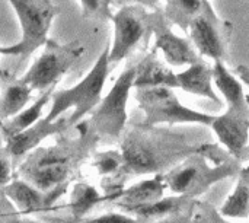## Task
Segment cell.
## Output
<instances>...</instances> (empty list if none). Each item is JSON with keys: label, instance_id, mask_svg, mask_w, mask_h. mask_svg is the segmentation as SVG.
I'll return each mask as SVG.
<instances>
[{"label": "cell", "instance_id": "6da1fadb", "mask_svg": "<svg viewBox=\"0 0 249 223\" xmlns=\"http://www.w3.org/2000/svg\"><path fill=\"white\" fill-rule=\"evenodd\" d=\"M207 145L191 146L182 136L142 124L128 131L121 142L123 168L118 175L166 174L174 164L200 153Z\"/></svg>", "mask_w": 249, "mask_h": 223}, {"label": "cell", "instance_id": "7a4b0ae2", "mask_svg": "<svg viewBox=\"0 0 249 223\" xmlns=\"http://www.w3.org/2000/svg\"><path fill=\"white\" fill-rule=\"evenodd\" d=\"M93 137L98 136L93 133L89 137L80 136L77 140H61L55 146L32 150L19 167L20 180L55 202L66 193L79 164L86 156L92 142L96 140Z\"/></svg>", "mask_w": 249, "mask_h": 223}, {"label": "cell", "instance_id": "3957f363", "mask_svg": "<svg viewBox=\"0 0 249 223\" xmlns=\"http://www.w3.org/2000/svg\"><path fill=\"white\" fill-rule=\"evenodd\" d=\"M239 161L225 156L219 148L207 146L194 153L165 174V184L175 196L196 199L204 194L213 184L239 174Z\"/></svg>", "mask_w": 249, "mask_h": 223}, {"label": "cell", "instance_id": "277c9868", "mask_svg": "<svg viewBox=\"0 0 249 223\" xmlns=\"http://www.w3.org/2000/svg\"><path fill=\"white\" fill-rule=\"evenodd\" d=\"M109 48H105L90 72L73 88L54 91L51 96V108L45 117L48 121H57L61 115L73 108V114L67 118V127L77 126L90 111H93L102 99V91L109 73L108 61Z\"/></svg>", "mask_w": 249, "mask_h": 223}, {"label": "cell", "instance_id": "5b68a950", "mask_svg": "<svg viewBox=\"0 0 249 223\" xmlns=\"http://www.w3.org/2000/svg\"><path fill=\"white\" fill-rule=\"evenodd\" d=\"M136 99L144 112V126L156 127L159 124H201L212 126L216 115L201 112L184 105L172 88H139Z\"/></svg>", "mask_w": 249, "mask_h": 223}, {"label": "cell", "instance_id": "8992f818", "mask_svg": "<svg viewBox=\"0 0 249 223\" xmlns=\"http://www.w3.org/2000/svg\"><path fill=\"white\" fill-rule=\"evenodd\" d=\"M13 6L20 29L22 38L18 44L10 47H0V54L16 56L26 61L29 56L39 47L48 42V31L58 9L50 0H9Z\"/></svg>", "mask_w": 249, "mask_h": 223}, {"label": "cell", "instance_id": "52a82bcc", "mask_svg": "<svg viewBox=\"0 0 249 223\" xmlns=\"http://www.w3.org/2000/svg\"><path fill=\"white\" fill-rule=\"evenodd\" d=\"M136 66H128L115 80L111 91L93 110L90 127L98 137L120 139L127 126V102L134 88Z\"/></svg>", "mask_w": 249, "mask_h": 223}, {"label": "cell", "instance_id": "ba28073f", "mask_svg": "<svg viewBox=\"0 0 249 223\" xmlns=\"http://www.w3.org/2000/svg\"><path fill=\"white\" fill-rule=\"evenodd\" d=\"M83 51V47L77 44L60 45L48 41L44 53L20 77V80L32 91H39L44 93L50 88H55L57 82L76 63Z\"/></svg>", "mask_w": 249, "mask_h": 223}, {"label": "cell", "instance_id": "9c48e42d", "mask_svg": "<svg viewBox=\"0 0 249 223\" xmlns=\"http://www.w3.org/2000/svg\"><path fill=\"white\" fill-rule=\"evenodd\" d=\"M144 34V22L134 7H123L114 16V41L109 47V66L124 60L140 42Z\"/></svg>", "mask_w": 249, "mask_h": 223}, {"label": "cell", "instance_id": "30bf717a", "mask_svg": "<svg viewBox=\"0 0 249 223\" xmlns=\"http://www.w3.org/2000/svg\"><path fill=\"white\" fill-rule=\"evenodd\" d=\"M210 127L219 142L226 148L228 155L241 161L248 146L249 115L228 110L225 114L216 115Z\"/></svg>", "mask_w": 249, "mask_h": 223}, {"label": "cell", "instance_id": "8fae6325", "mask_svg": "<svg viewBox=\"0 0 249 223\" xmlns=\"http://www.w3.org/2000/svg\"><path fill=\"white\" fill-rule=\"evenodd\" d=\"M67 129V120L60 118L57 121H48L47 118H42L18 134L6 136L4 149L10 158H20L38 149L47 137L58 136Z\"/></svg>", "mask_w": 249, "mask_h": 223}, {"label": "cell", "instance_id": "7c38bea8", "mask_svg": "<svg viewBox=\"0 0 249 223\" xmlns=\"http://www.w3.org/2000/svg\"><path fill=\"white\" fill-rule=\"evenodd\" d=\"M3 197L23 216L50 210L55 203L50 196L41 193L20 178L12 180L0 190Z\"/></svg>", "mask_w": 249, "mask_h": 223}, {"label": "cell", "instance_id": "4fadbf2b", "mask_svg": "<svg viewBox=\"0 0 249 223\" xmlns=\"http://www.w3.org/2000/svg\"><path fill=\"white\" fill-rule=\"evenodd\" d=\"M190 37L194 44V48L206 57L213 58L214 61H223L225 57V44L222 41L220 32L216 28L214 22L206 15H198L190 23Z\"/></svg>", "mask_w": 249, "mask_h": 223}, {"label": "cell", "instance_id": "5bb4252c", "mask_svg": "<svg viewBox=\"0 0 249 223\" xmlns=\"http://www.w3.org/2000/svg\"><path fill=\"white\" fill-rule=\"evenodd\" d=\"M196 200L185 197V196H169L162 197L158 202L147 203V204H137V206H118L123 213L133 216L142 222L144 221H159L163 218H169L174 215H181L185 207H193Z\"/></svg>", "mask_w": 249, "mask_h": 223}, {"label": "cell", "instance_id": "9a60e30c", "mask_svg": "<svg viewBox=\"0 0 249 223\" xmlns=\"http://www.w3.org/2000/svg\"><path fill=\"white\" fill-rule=\"evenodd\" d=\"M1 95H0V124L16 117L31 101L32 89L20 79H15L9 72L0 70Z\"/></svg>", "mask_w": 249, "mask_h": 223}, {"label": "cell", "instance_id": "2e32d148", "mask_svg": "<svg viewBox=\"0 0 249 223\" xmlns=\"http://www.w3.org/2000/svg\"><path fill=\"white\" fill-rule=\"evenodd\" d=\"M155 47L163 54L166 63L174 67L191 66L200 60L194 45L171 29H160L156 32Z\"/></svg>", "mask_w": 249, "mask_h": 223}, {"label": "cell", "instance_id": "e0dca14e", "mask_svg": "<svg viewBox=\"0 0 249 223\" xmlns=\"http://www.w3.org/2000/svg\"><path fill=\"white\" fill-rule=\"evenodd\" d=\"M177 82L179 89L220 104V98L213 88V67L203 60H198L185 70L177 73Z\"/></svg>", "mask_w": 249, "mask_h": 223}, {"label": "cell", "instance_id": "ac0fdd59", "mask_svg": "<svg viewBox=\"0 0 249 223\" xmlns=\"http://www.w3.org/2000/svg\"><path fill=\"white\" fill-rule=\"evenodd\" d=\"M213 82L228 102V110L249 115V102L241 82L226 69L223 61H214Z\"/></svg>", "mask_w": 249, "mask_h": 223}, {"label": "cell", "instance_id": "d6986e66", "mask_svg": "<svg viewBox=\"0 0 249 223\" xmlns=\"http://www.w3.org/2000/svg\"><path fill=\"white\" fill-rule=\"evenodd\" d=\"M156 86L178 89L177 73H174L169 67L162 64L153 54H150L136 66L134 88L139 89Z\"/></svg>", "mask_w": 249, "mask_h": 223}, {"label": "cell", "instance_id": "ffe728a7", "mask_svg": "<svg viewBox=\"0 0 249 223\" xmlns=\"http://www.w3.org/2000/svg\"><path fill=\"white\" fill-rule=\"evenodd\" d=\"M165 174L153 175L128 188H124L115 199L117 206H137L147 204L165 197Z\"/></svg>", "mask_w": 249, "mask_h": 223}, {"label": "cell", "instance_id": "44dd1931", "mask_svg": "<svg viewBox=\"0 0 249 223\" xmlns=\"http://www.w3.org/2000/svg\"><path fill=\"white\" fill-rule=\"evenodd\" d=\"M55 88H50L48 91H45L44 93H41V96L32 104L29 105L28 108L22 110L16 117L1 123V133H3V137L6 136H13V134H18L23 130H26L28 127H31L32 124H35L36 121L41 120L42 117V111L45 108V105L51 101V96H53V92H54Z\"/></svg>", "mask_w": 249, "mask_h": 223}, {"label": "cell", "instance_id": "7402d4cb", "mask_svg": "<svg viewBox=\"0 0 249 223\" xmlns=\"http://www.w3.org/2000/svg\"><path fill=\"white\" fill-rule=\"evenodd\" d=\"M104 200H108V197L101 196L89 183H86V181L77 183V184L73 186L71 193H70V199H69V206H70L71 216L76 221H80L96 204H99Z\"/></svg>", "mask_w": 249, "mask_h": 223}, {"label": "cell", "instance_id": "603a6c76", "mask_svg": "<svg viewBox=\"0 0 249 223\" xmlns=\"http://www.w3.org/2000/svg\"><path fill=\"white\" fill-rule=\"evenodd\" d=\"M219 213L223 218L231 219H248L249 218V187L239 183L232 194L225 200Z\"/></svg>", "mask_w": 249, "mask_h": 223}, {"label": "cell", "instance_id": "cb8c5ba5", "mask_svg": "<svg viewBox=\"0 0 249 223\" xmlns=\"http://www.w3.org/2000/svg\"><path fill=\"white\" fill-rule=\"evenodd\" d=\"M93 167L101 175H114L117 177L123 168V155L120 150H107L98 153L93 161Z\"/></svg>", "mask_w": 249, "mask_h": 223}, {"label": "cell", "instance_id": "d4e9b609", "mask_svg": "<svg viewBox=\"0 0 249 223\" xmlns=\"http://www.w3.org/2000/svg\"><path fill=\"white\" fill-rule=\"evenodd\" d=\"M169 9L175 19H188V23L201 15L203 0H171Z\"/></svg>", "mask_w": 249, "mask_h": 223}, {"label": "cell", "instance_id": "484cf974", "mask_svg": "<svg viewBox=\"0 0 249 223\" xmlns=\"http://www.w3.org/2000/svg\"><path fill=\"white\" fill-rule=\"evenodd\" d=\"M196 213L191 218V223H232L225 219L213 206L209 203H197L196 202Z\"/></svg>", "mask_w": 249, "mask_h": 223}, {"label": "cell", "instance_id": "4316f807", "mask_svg": "<svg viewBox=\"0 0 249 223\" xmlns=\"http://www.w3.org/2000/svg\"><path fill=\"white\" fill-rule=\"evenodd\" d=\"M10 161L12 158L6 152V149L0 148V190L13 180V165Z\"/></svg>", "mask_w": 249, "mask_h": 223}, {"label": "cell", "instance_id": "83f0119b", "mask_svg": "<svg viewBox=\"0 0 249 223\" xmlns=\"http://www.w3.org/2000/svg\"><path fill=\"white\" fill-rule=\"evenodd\" d=\"M80 223H143L142 221L133 218V216H128L125 213H108V215H104V216H99V218H95V219H89V221H85V222Z\"/></svg>", "mask_w": 249, "mask_h": 223}, {"label": "cell", "instance_id": "f1b7e54d", "mask_svg": "<svg viewBox=\"0 0 249 223\" xmlns=\"http://www.w3.org/2000/svg\"><path fill=\"white\" fill-rule=\"evenodd\" d=\"M0 223H45L38 222L34 219H28L26 216L20 215L9 202H7V209L0 212Z\"/></svg>", "mask_w": 249, "mask_h": 223}, {"label": "cell", "instance_id": "f546056e", "mask_svg": "<svg viewBox=\"0 0 249 223\" xmlns=\"http://www.w3.org/2000/svg\"><path fill=\"white\" fill-rule=\"evenodd\" d=\"M153 223H191V219H188L185 216H181V215H174V216H169V218L159 219V221Z\"/></svg>", "mask_w": 249, "mask_h": 223}, {"label": "cell", "instance_id": "4dcf8cb0", "mask_svg": "<svg viewBox=\"0 0 249 223\" xmlns=\"http://www.w3.org/2000/svg\"><path fill=\"white\" fill-rule=\"evenodd\" d=\"M85 9V12H95L99 6V0H79Z\"/></svg>", "mask_w": 249, "mask_h": 223}, {"label": "cell", "instance_id": "1f68e13d", "mask_svg": "<svg viewBox=\"0 0 249 223\" xmlns=\"http://www.w3.org/2000/svg\"><path fill=\"white\" fill-rule=\"evenodd\" d=\"M235 73L247 83L249 86V67H247V66H239L236 70H235Z\"/></svg>", "mask_w": 249, "mask_h": 223}, {"label": "cell", "instance_id": "d6a6232c", "mask_svg": "<svg viewBox=\"0 0 249 223\" xmlns=\"http://www.w3.org/2000/svg\"><path fill=\"white\" fill-rule=\"evenodd\" d=\"M238 175H239V183H242V184H245V186L249 187V165L241 168Z\"/></svg>", "mask_w": 249, "mask_h": 223}, {"label": "cell", "instance_id": "836d02e7", "mask_svg": "<svg viewBox=\"0 0 249 223\" xmlns=\"http://www.w3.org/2000/svg\"><path fill=\"white\" fill-rule=\"evenodd\" d=\"M130 1H136V3L144 4V6H153V4H156L159 0H130Z\"/></svg>", "mask_w": 249, "mask_h": 223}]
</instances>
